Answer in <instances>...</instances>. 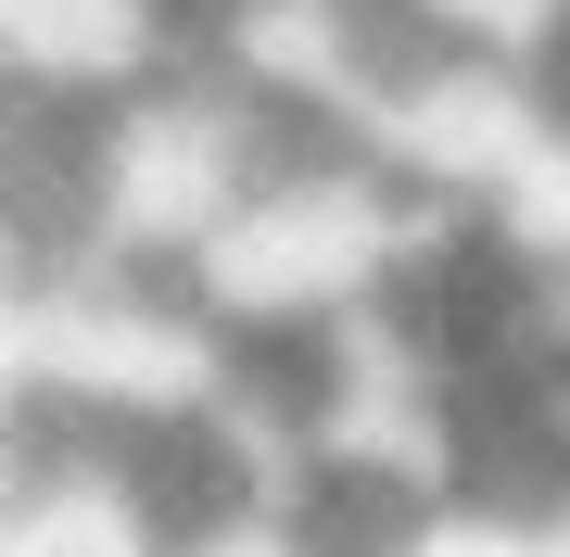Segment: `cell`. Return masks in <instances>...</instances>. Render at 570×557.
<instances>
[{"instance_id":"1","label":"cell","mask_w":570,"mask_h":557,"mask_svg":"<svg viewBox=\"0 0 570 557\" xmlns=\"http://www.w3.org/2000/svg\"><path fill=\"white\" fill-rule=\"evenodd\" d=\"M178 63H204L190 0H0V77L39 115H115Z\"/></svg>"},{"instance_id":"2","label":"cell","mask_w":570,"mask_h":557,"mask_svg":"<svg viewBox=\"0 0 570 557\" xmlns=\"http://www.w3.org/2000/svg\"><path fill=\"white\" fill-rule=\"evenodd\" d=\"M393 39L431 63H482V77L570 89V0H381Z\"/></svg>"},{"instance_id":"3","label":"cell","mask_w":570,"mask_h":557,"mask_svg":"<svg viewBox=\"0 0 570 557\" xmlns=\"http://www.w3.org/2000/svg\"><path fill=\"white\" fill-rule=\"evenodd\" d=\"M381 557H570V533L532 519V507H494V495H444V507H419Z\"/></svg>"}]
</instances>
